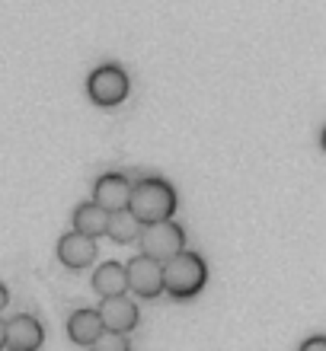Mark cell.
Listing matches in <instances>:
<instances>
[{
	"mask_svg": "<svg viewBox=\"0 0 326 351\" xmlns=\"http://www.w3.org/2000/svg\"><path fill=\"white\" fill-rule=\"evenodd\" d=\"M128 192H131V182L121 173H103L93 185V202L100 208H106V211H119L128 202Z\"/></svg>",
	"mask_w": 326,
	"mask_h": 351,
	"instance_id": "cell-9",
	"label": "cell"
},
{
	"mask_svg": "<svg viewBox=\"0 0 326 351\" xmlns=\"http://www.w3.org/2000/svg\"><path fill=\"white\" fill-rule=\"evenodd\" d=\"M138 243H141V252H144V256L163 262V259H170L173 252L186 250V233H183L179 223H173V217H163V221L141 223Z\"/></svg>",
	"mask_w": 326,
	"mask_h": 351,
	"instance_id": "cell-3",
	"label": "cell"
},
{
	"mask_svg": "<svg viewBox=\"0 0 326 351\" xmlns=\"http://www.w3.org/2000/svg\"><path fill=\"white\" fill-rule=\"evenodd\" d=\"M93 259H96L93 237H86V233H80V230H71L58 240V262L65 268H71V271H80V268L93 265Z\"/></svg>",
	"mask_w": 326,
	"mask_h": 351,
	"instance_id": "cell-8",
	"label": "cell"
},
{
	"mask_svg": "<svg viewBox=\"0 0 326 351\" xmlns=\"http://www.w3.org/2000/svg\"><path fill=\"white\" fill-rule=\"evenodd\" d=\"M301 351H326V339H323V335L307 339V342H301Z\"/></svg>",
	"mask_w": 326,
	"mask_h": 351,
	"instance_id": "cell-15",
	"label": "cell"
},
{
	"mask_svg": "<svg viewBox=\"0 0 326 351\" xmlns=\"http://www.w3.org/2000/svg\"><path fill=\"white\" fill-rule=\"evenodd\" d=\"M93 348H106V351H128V339H125V332H112V329H103V332L96 335Z\"/></svg>",
	"mask_w": 326,
	"mask_h": 351,
	"instance_id": "cell-14",
	"label": "cell"
},
{
	"mask_svg": "<svg viewBox=\"0 0 326 351\" xmlns=\"http://www.w3.org/2000/svg\"><path fill=\"white\" fill-rule=\"evenodd\" d=\"M125 281H128V291H135L138 297H148V300L163 294V268L157 259H150L144 252L125 265Z\"/></svg>",
	"mask_w": 326,
	"mask_h": 351,
	"instance_id": "cell-5",
	"label": "cell"
},
{
	"mask_svg": "<svg viewBox=\"0 0 326 351\" xmlns=\"http://www.w3.org/2000/svg\"><path fill=\"white\" fill-rule=\"evenodd\" d=\"M7 304H10V291L0 285V313H3V306H7Z\"/></svg>",
	"mask_w": 326,
	"mask_h": 351,
	"instance_id": "cell-16",
	"label": "cell"
},
{
	"mask_svg": "<svg viewBox=\"0 0 326 351\" xmlns=\"http://www.w3.org/2000/svg\"><path fill=\"white\" fill-rule=\"evenodd\" d=\"M0 348H3V319H0Z\"/></svg>",
	"mask_w": 326,
	"mask_h": 351,
	"instance_id": "cell-17",
	"label": "cell"
},
{
	"mask_svg": "<svg viewBox=\"0 0 326 351\" xmlns=\"http://www.w3.org/2000/svg\"><path fill=\"white\" fill-rule=\"evenodd\" d=\"M141 230V221L128 208L109 211V223H106V237H112V243H135Z\"/></svg>",
	"mask_w": 326,
	"mask_h": 351,
	"instance_id": "cell-13",
	"label": "cell"
},
{
	"mask_svg": "<svg viewBox=\"0 0 326 351\" xmlns=\"http://www.w3.org/2000/svg\"><path fill=\"white\" fill-rule=\"evenodd\" d=\"M106 223H109V211L100 208L96 202H86L74 211V230L86 233V237H93V240L106 237Z\"/></svg>",
	"mask_w": 326,
	"mask_h": 351,
	"instance_id": "cell-11",
	"label": "cell"
},
{
	"mask_svg": "<svg viewBox=\"0 0 326 351\" xmlns=\"http://www.w3.org/2000/svg\"><path fill=\"white\" fill-rule=\"evenodd\" d=\"M100 332H103V323H100L96 310H74L71 319H67V335L77 345H93Z\"/></svg>",
	"mask_w": 326,
	"mask_h": 351,
	"instance_id": "cell-10",
	"label": "cell"
},
{
	"mask_svg": "<svg viewBox=\"0 0 326 351\" xmlns=\"http://www.w3.org/2000/svg\"><path fill=\"white\" fill-rule=\"evenodd\" d=\"M93 291L100 297H112V294H125L128 281H125V265L119 262H103L93 271Z\"/></svg>",
	"mask_w": 326,
	"mask_h": 351,
	"instance_id": "cell-12",
	"label": "cell"
},
{
	"mask_svg": "<svg viewBox=\"0 0 326 351\" xmlns=\"http://www.w3.org/2000/svg\"><path fill=\"white\" fill-rule=\"evenodd\" d=\"M176 189L170 182H163V179H141V182L131 185L128 192V202H125V208H128L135 217H138L141 223H150V221H163V217H173V211H176Z\"/></svg>",
	"mask_w": 326,
	"mask_h": 351,
	"instance_id": "cell-1",
	"label": "cell"
},
{
	"mask_svg": "<svg viewBox=\"0 0 326 351\" xmlns=\"http://www.w3.org/2000/svg\"><path fill=\"white\" fill-rule=\"evenodd\" d=\"M100 313V323L103 329H112V332H125L128 335L141 319V310L135 300H128L125 294H112V297H103V304L96 306Z\"/></svg>",
	"mask_w": 326,
	"mask_h": 351,
	"instance_id": "cell-6",
	"label": "cell"
},
{
	"mask_svg": "<svg viewBox=\"0 0 326 351\" xmlns=\"http://www.w3.org/2000/svg\"><path fill=\"white\" fill-rule=\"evenodd\" d=\"M45 332L32 313H16L10 323H3V348L10 351H36Z\"/></svg>",
	"mask_w": 326,
	"mask_h": 351,
	"instance_id": "cell-7",
	"label": "cell"
},
{
	"mask_svg": "<svg viewBox=\"0 0 326 351\" xmlns=\"http://www.w3.org/2000/svg\"><path fill=\"white\" fill-rule=\"evenodd\" d=\"M160 268H163V291H167L173 300L196 297L208 281V268H205V262H202V256L186 252V250L173 252L170 259L160 262Z\"/></svg>",
	"mask_w": 326,
	"mask_h": 351,
	"instance_id": "cell-2",
	"label": "cell"
},
{
	"mask_svg": "<svg viewBox=\"0 0 326 351\" xmlns=\"http://www.w3.org/2000/svg\"><path fill=\"white\" fill-rule=\"evenodd\" d=\"M86 96L96 106H103V109L121 106V102L128 99V74L119 64L96 67L93 74H90V80H86Z\"/></svg>",
	"mask_w": 326,
	"mask_h": 351,
	"instance_id": "cell-4",
	"label": "cell"
}]
</instances>
